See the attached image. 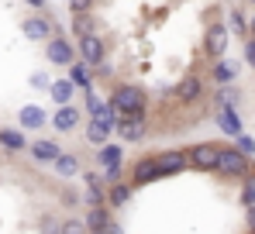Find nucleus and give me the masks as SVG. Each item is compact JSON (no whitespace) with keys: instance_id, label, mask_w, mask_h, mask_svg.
Instances as JSON below:
<instances>
[{"instance_id":"obj_14","label":"nucleus","mask_w":255,"mask_h":234,"mask_svg":"<svg viewBox=\"0 0 255 234\" xmlns=\"http://www.w3.org/2000/svg\"><path fill=\"white\" fill-rule=\"evenodd\" d=\"M217 127H221L224 134H231V138L245 134V131H242V117L235 114V107H217Z\"/></svg>"},{"instance_id":"obj_19","label":"nucleus","mask_w":255,"mask_h":234,"mask_svg":"<svg viewBox=\"0 0 255 234\" xmlns=\"http://www.w3.org/2000/svg\"><path fill=\"white\" fill-rule=\"evenodd\" d=\"M73 90H76V83H73V79H55V83L48 86V93H52V100H55L59 107H66V104L73 100Z\"/></svg>"},{"instance_id":"obj_2","label":"nucleus","mask_w":255,"mask_h":234,"mask_svg":"<svg viewBox=\"0 0 255 234\" xmlns=\"http://www.w3.org/2000/svg\"><path fill=\"white\" fill-rule=\"evenodd\" d=\"M214 172H221V176H249V155H245L238 145H235V148H221Z\"/></svg>"},{"instance_id":"obj_32","label":"nucleus","mask_w":255,"mask_h":234,"mask_svg":"<svg viewBox=\"0 0 255 234\" xmlns=\"http://www.w3.org/2000/svg\"><path fill=\"white\" fill-rule=\"evenodd\" d=\"M245 62H252V66H255V38H252V35L245 38Z\"/></svg>"},{"instance_id":"obj_30","label":"nucleus","mask_w":255,"mask_h":234,"mask_svg":"<svg viewBox=\"0 0 255 234\" xmlns=\"http://www.w3.org/2000/svg\"><path fill=\"white\" fill-rule=\"evenodd\" d=\"M235 141H238V148H242L245 155H252V152H255V141H252V134H238Z\"/></svg>"},{"instance_id":"obj_38","label":"nucleus","mask_w":255,"mask_h":234,"mask_svg":"<svg viewBox=\"0 0 255 234\" xmlns=\"http://www.w3.org/2000/svg\"><path fill=\"white\" fill-rule=\"evenodd\" d=\"M249 3H255V0H249Z\"/></svg>"},{"instance_id":"obj_16","label":"nucleus","mask_w":255,"mask_h":234,"mask_svg":"<svg viewBox=\"0 0 255 234\" xmlns=\"http://www.w3.org/2000/svg\"><path fill=\"white\" fill-rule=\"evenodd\" d=\"M97 162L104 165V169H121L125 165V148L121 145H100V152H97Z\"/></svg>"},{"instance_id":"obj_23","label":"nucleus","mask_w":255,"mask_h":234,"mask_svg":"<svg viewBox=\"0 0 255 234\" xmlns=\"http://www.w3.org/2000/svg\"><path fill=\"white\" fill-rule=\"evenodd\" d=\"M52 165H55V172H59V176H76V172H80V158L69 155V152H62Z\"/></svg>"},{"instance_id":"obj_29","label":"nucleus","mask_w":255,"mask_h":234,"mask_svg":"<svg viewBox=\"0 0 255 234\" xmlns=\"http://www.w3.org/2000/svg\"><path fill=\"white\" fill-rule=\"evenodd\" d=\"M59 234H86V224L83 221H66V224L59 228Z\"/></svg>"},{"instance_id":"obj_20","label":"nucleus","mask_w":255,"mask_h":234,"mask_svg":"<svg viewBox=\"0 0 255 234\" xmlns=\"http://www.w3.org/2000/svg\"><path fill=\"white\" fill-rule=\"evenodd\" d=\"M0 145H3L7 152H24V148H28L24 134H21V131H14V127H0Z\"/></svg>"},{"instance_id":"obj_33","label":"nucleus","mask_w":255,"mask_h":234,"mask_svg":"<svg viewBox=\"0 0 255 234\" xmlns=\"http://www.w3.org/2000/svg\"><path fill=\"white\" fill-rule=\"evenodd\" d=\"M104 234H121V228H118V224H107V228H104Z\"/></svg>"},{"instance_id":"obj_31","label":"nucleus","mask_w":255,"mask_h":234,"mask_svg":"<svg viewBox=\"0 0 255 234\" xmlns=\"http://www.w3.org/2000/svg\"><path fill=\"white\" fill-rule=\"evenodd\" d=\"M90 7H93V0H69V10H73V14H83Z\"/></svg>"},{"instance_id":"obj_27","label":"nucleus","mask_w":255,"mask_h":234,"mask_svg":"<svg viewBox=\"0 0 255 234\" xmlns=\"http://www.w3.org/2000/svg\"><path fill=\"white\" fill-rule=\"evenodd\" d=\"M242 200H245V207H255V172H252V176H245V186H242Z\"/></svg>"},{"instance_id":"obj_10","label":"nucleus","mask_w":255,"mask_h":234,"mask_svg":"<svg viewBox=\"0 0 255 234\" xmlns=\"http://www.w3.org/2000/svg\"><path fill=\"white\" fill-rule=\"evenodd\" d=\"M118 134H121L125 141H141V138H145V114L121 117V124H118Z\"/></svg>"},{"instance_id":"obj_34","label":"nucleus","mask_w":255,"mask_h":234,"mask_svg":"<svg viewBox=\"0 0 255 234\" xmlns=\"http://www.w3.org/2000/svg\"><path fill=\"white\" fill-rule=\"evenodd\" d=\"M249 224H252V231H255V207H249Z\"/></svg>"},{"instance_id":"obj_4","label":"nucleus","mask_w":255,"mask_h":234,"mask_svg":"<svg viewBox=\"0 0 255 234\" xmlns=\"http://www.w3.org/2000/svg\"><path fill=\"white\" fill-rule=\"evenodd\" d=\"M45 59L52 66H73L76 62V45H69V38H62V35H52L45 41Z\"/></svg>"},{"instance_id":"obj_12","label":"nucleus","mask_w":255,"mask_h":234,"mask_svg":"<svg viewBox=\"0 0 255 234\" xmlns=\"http://www.w3.org/2000/svg\"><path fill=\"white\" fill-rule=\"evenodd\" d=\"M159 172L162 176H172V172H183L186 165H190V155H183V152H159Z\"/></svg>"},{"instance_id":"obj_7","label":"nucleus","mask_w":255,"mask_h":234,"mask_svg":"<svg viewBox=\"0 0 255 234\" xmlns=\"http://www.w3.org/2000/svg\"><path fill=\"white\" fill-rule=\"evenodd\" d=\"M162 172H159V158L155 155H145L138 158L134 165H131V186H141V183H152V179H159Z\"/></svg>"},{"instance_id":"obj_11","label":"nucleus","mask_w":255,"mask_h":234,"mask_svg":"<svg viewBox=\"0 0 255 234\" xmlns=\"http://www.w3.org/2000/svg\"><path fill=\"white\" fill-rule=\"evenodd\" d=\"M52 124H55V131H76L80 127V111L73 107V104H66V107H59L55 114H52Z\"/></svg>"},{"instance_id":"obj_6","label":"nucleus","mask_w":255,"mask_h":234,"mask_svg":"<svg viewBox=\"0 0 255 234\" xmlns=\"http://www.w3.org/2000/svg\"><path fill=\"white\" fill-rule=\"evenodd\" d=\"M21 31H24L31 41H48L52 35H55V24H52V17H48V14H35V17H24Z\"/></svg>"},{"instance_id":"obj_36","label":"nucleus","mask_w":255,"mask_h":234,"mask_svg":"<svg viewBox=\"0 0 255 234\" xmlns=\"http://www.w3.org/2000/svg\"><path fill=\"white\" fill-rule=\"evenodd\" d=\"M28 3H31V7H42V3H45V0H28Z\"/></svg>"},{"instance_id":"obj_21","label":"nucleus","mask_w":255,"mask_h":234,"mask_svg":"<svg viewBox=\"0 0 255 234\" xmlns=\"http://www.w3.org/2000/svg\"><path fill=\"white\" fill-rule=\"evenodd\" d=\"M17 120H21V127H45V111L42 107H21V114H17Z\"/></svg>"},{"instance_id":"obj_22","label":"nucleus","mask_w":255,"mask_h":234,"mask_svg":"<svg viewBox=\"0 0 255 234\" xmlns=\"http://www.w3.org/2000/svg\"><path fill=\"white\" fill-rule=\"evenodd\" d=\"M107 224H111V214H107L104 207H90V210H86V228H90V231H104Z\"/></svg>"},{"instance_id":"obj_25","label":"nucleus","mask_w":255,"mask_h":234,"mask_svg":"<svg viewBox=\"0 0 255 234\" xmlns=\"http://www.w3.org/2000/svg\"><path fill=\"white\" fill-rule=\"evenodd\" d=\"M73 31H76V38L93 35V17H90V10H83V14H76V17H73Z\"/></svg>"},{"instance_id":"obj_1","label":"nucleus","mask_w":255,"mask_h":234,"mask_svg":"<svg viewBox=\"0 0 255 234\" xmlns=\"http://www.w3.org/2000/svg\"><path fill=\"white\" fill-rule=\"evenodd\" d=\"M107 104H111L121 117L145 114V90H141V86H134V83H118V86L111 90Z\"/></svg>"},{"instance_id":"obj_13","label":"nucleus","mask_w":255,"mask_h":234,"mask_svg":"<svg viewBox=\"0 0 255 234\" xmlns=\"http://www.w3.org/2000/svg\"><path fill=\"white\" fill-rule=\"evenodd\" d=\"M211 79L217 83V86H228V83H235V79H238V66H235L231 59H214Z\"/></svg>"},{"instance_id":"obj_5","label":"nucleus","mask_w":255,"mask_h":234,"mask_svg":"<svg viewBox=\"0 0 255 234\" xmlns=\"http://www.w3.org/2000/svg\"><path fill=\"white\" fill-rule=\"evenodd\" d=\"M190 155V165L193 169H204V172H214L217 169V155H221V145H211V141H200L197 148L186 152Z\"/></svg>"},{"instance_id":"obj_15","label":"nucleus","mask_w":255,"mask_h":234,"mask_svg":"<svg viewBox=\"0 0 255 234\" xmlns=\"http://www.w3.org/2000/svg\"><path fill=\"white\" fill-rule=\"evenodd\" d=\"M111 134H114V127H107L100 117H90V120H86V141H90V145H107Z\"/></svg>"},{"instance_id":"obj_8","label":"nucleus","mask_w":255,"mask_h":234,"mask_svg":"<svg viewBox=\"0 0 255 234\" xmlns=\"http://www.w3.org/2000/svg\"><path fill=\"white\" fill-rule=\"evenodd\" d=\"M176 100H179V104H197V100H204V79L197 76V73L183 76L179 86H176Z\"/></svg>"},{"instance_id":"obj_17","label":"nucleus","mask_w":255,"mask_h":234,"mask_svg":"<svg viewBox=\"0 0 255 234\" xmlns=\"http://www.w3.org/2000/svg\"><path fill=\"white\" fill-rule=\"evenodd\" d=\"M69 79H73L80 90H86V93H90V86H93V66H90V62H83V59H80V62H73V66H69Z\"/></svg>"},{"instance_id":"obj_26","label":"nucleus","mask_w":255,"mask_h":234,"mask_svg":"<svg viewBox=\"0 0 255 234\" xmlns=\"http://www.w3.org/2000/svg\"><path fill=\"white\" fill-rule=\"evenodd\" d=\"M214 104H217V107H235V104H238L235 86H231V83H228V86H221V90L214 93Z\"/></svg>"},{"instance_id":"obj_37","label":"nucleus","mask_w":255,"mask_h":234,"mask_svg":"<svg viewBox=\"0 0 255 234\" xmlns=\"http://www.w3.org/2000/svg\"><path fill=\"white\" fill-rule=\"evenodd\" d=\"M93 234H104V231H93Z\"/></svg>"},{"instance_id":"obj_9","label":"nucleus","mask_w":255,"mask_h":234,"mask_svg":"<svg viewBox=\"0 0 255 234\" xmlns=\"http://www.w3.org/2000/svg\"><path fill=\"white\" fill-rule=\"evenodd\" d=\"M76 52H80V59H83V62H90L93 69H97V66L104 62V55H107V52H104V41L97 38V35L76 38Z\"/></svg>"},{"instance_id":"obj_18","label":"nucleus","mask_w":255,"mask_h":234,"mask_svg":"<svg viewBox=\"0 0 255 234\" xmlns=\"http://www.w3.org/2000/svg\"><path fill=\"white\" fill-rule=\"evenodd\" d=\"M28 148H31V158H35V162H55V158L62 155V148H59V145H55V141H31V145H28Z\"/></svg>"},{"instance_id":"obj_3","label":"nucleus","mask_w":255,"mask_h":234,"mask_svg":"<svg viewBox=\"0 0 255 234\" xmlns=\"http://www.w3.org/2000/svg\"><path fill=\"white\" fill-rule=\"evenodd\" d=\"M228 41H231V28H228L224 21H214V24H207V35H204V52H207L211 59H224Z\"/></svg>"},{"instance_id":"obj_24","label":"nucleus","mask_w":255,"mask_h":234,"mask_svg":"<svg viewBox=\"0 0 255 234\" xmlns=\"http://www.w3.org/2000/svg\"><path fill=\"white\" fill-rule=\"evenodd\" d=\"M128 196H131V183H114V186L107 190L111 207H121V203H128Z\"/></svg>"},{"instance_id":"obj_35","label":"nucleus","mask_w":255,"mask_h":234,"mask_svg":"<svg viewBox=\"0 0 255 234\" xmlns=\"http://www.w3.org/2000/svg\"><path fill=\"white\" fill-rule=\"evenodd\" d=\"M249 35H252V38H255V14H252V17H249Z\"/></svg>"},{"instance_id":"obj_28","label":"nucleus","mask_w":255,"mask_h":234,"mask_svg":"<svg viewBox=\"0 0 255 234\" xmlns=\"http://www.w3.org/2000/svg\"><path fill=\"white\" fill-rule=\"evenodd\" d=\"M231 28H235L238 35H245V38H249V17H245L242 10H231Z\"/></svg>"}]
</instances>
